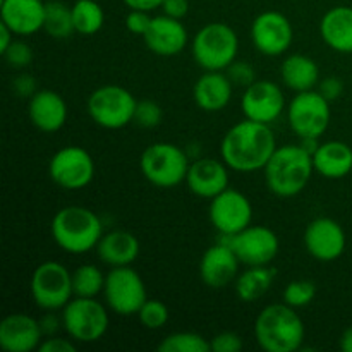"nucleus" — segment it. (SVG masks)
I'll use <instances>...</instances> for the list:
<instances>
[{
  "instance_id": "f257e3e1",
  "label": "nucleus",
  "mask_w": 352,
  "mask_h": 352,
  "mask_svg": "<svg viewBox=\"0 0 352 352\" xmlns=\"http://www.w3.org/2000/svg\"><path fill=\"white\" fill-rule=\"evenodd\" d=\"M275 150L277 140L270 124H261L246 117L234 124L220 143L222 160L236 172L261 170Z\"/></svg>"
},
{
  "instance_id": "f03ea898",
  "label": "nucleus",
  "mask_w": 352,
  "mask_h": 352,
  "mask_svg": "<svg viewBox=\"0 0 352 352\" xmlns=\"http://www.w3.org/2000/svg\"><path fill=\"white\" fill-rule=\"evenodd\" d=\"M305 322L285 302L265 306L254 320V339L267 352H294L305 344Z\"/></svg>"
},
{
  "instance_id": "7ed1b4c3",
  "label": "nucleus",
  "mask_w": 352,
  "mask_h": 352,
  "mask_svg": "<svg viewBox=\"0 0 352 352\" xmlns=\"http://www.w3.org/2000/svg\"><path fill=\"white\" fill-rule=\"evenodd\" d=\"M263 172L270 192L280 198H292L305 191L315 172L313 155L299 143L277 146L263 167Z\"/></svg>"
},
{
  "instance_id": "20e7f679",
  "label": "nucleus",
  "mask_w": 352,
  "mask_h": 352,
  "mask_svg": "<svg viewBox=\"0 0 352 352\" xmlns=\"http://www.w3.org/2000/svg\"><path fill=\"white\" fill-rule=\"evenodd\" d=\"M50 232L55 244L65 253L82 254L98 246L103 236V223L93 210L65 206L52 219Z\"/></svg>"
},
{
  "instance_id": "39448f33",
  "label": "nucleus",
  "mask_w": 352,
  "mask_h": 352,
  "mask_svg": "<svg viewBox=\"0 0 352 352\" xmlns=\"http://www.w3.org/2000/svg\"><path fill=\"white\" fill-rule=\"evenodd\" d=\"M239 54V36L226 23H208L192 38V57L203 71H226Z\"/></svg>"
},
{
  "instance_id": "423d86ee",
  "label": "nucleus",
  "mask_w": 352,
  "mask_h": 352,
  "mask_svg": "<svg viewBox=\"0 0 352 352\" xmlns=\"http://www.w3.org/2000/svg\"><path fill=\"white\" fill-rule=\"evenodd\" d=\"M188 155L177 144L158 141L143 151L140 160L144 179L157 188L170 189L186 182L189 170Z\"/></svg>"
},
{
  "instance_id": "0eeeda50",
  "label": "nucleus",
  "mask_w": 352,
  "mask_h": 352,
  "mask_svg": "<svg viewBox=\"0 0 352 352\" xmlns=\"http://www.w3.org/2000/svg\"><path fill=\"white\" fill-rule=\"evenodd\" d=\"M107 308L102 302L96 301V298H76L74 296L60 309L62 329L76 342H96L109 330L110 318Z\"/></svg>"
},
{
  "instance_id": "6e6552de",
  "label": "nucleus",
  "mask_w": 352,
  "mask_h": 352,
  "mask_svg": "<svg viewBox=\"0 0 352 352\" xmlns=\"http://www.w3.org/2000/svg\"><path fill=\"white\" fill-rule=\"evenodd\" d=\"M138 100L127 88L105 85L96 88L88 98V116L105 129H120L134 120Z\"/></svg>"
},
{
  "instance_id": "1a4fd4ad",
  "label": "nucleus",
  "mask_w": 352,
  "mask_h": 352,
  "mask_svg": "<svg viewBox=\"0 0 352 352\" xmlns=\"http://www.w3.org/2000/svg\"><path fill=\"white\" fill-rule=\"evenodd\" d=\"M31 296L43 311H60L72 298V272L58 261H43L31 275Z\"/></svg>"
},
{
  "instance_id": "9d476101",
  "label": "nucleus",
  "mask_w": 352,
  "mask_h": 352,
  "mask_svg": "<svg viewBox=\"0 0 352 352\" xmlns=\"http://www.w3.org/2000/svg\"><path fill=\"white\" fill-rule=\"evenodd\" d=\"M103 298L110 311L120 316H134L148 299L143 277L133 267L110 268L105 278Z\"/></svg>"
},
{
  "instance_id": "9b49d317",
  "label": "nucleus",
  "mask_w": 352,
  "mask_h": 352,
  "mask_svg": "<svg viewBox=\"0 0 352 352\" xmlns=\"http://www.w3.org/2000/svg\"><path fill=\"white\" fill-rule=\"evenodd\" d=\"M330 102L323 98L316 89L296 93L287 107L289 126L299 140L302 138H320L327 133L330 126Z\"/></svg>"
},
{
  "instance_id": "f8f14e48",
  "label": "nucleus",
  "mask_w": 352,
  "mask_h": 352,
  "mask_svg": "<svg viewBox=\"0 0 352 352\" xmlns=\"http://www.w3.org/2000/svg\"><path fill=\"white\" fill-rule=\"evenodd\" d=\"M48 174L62 189L79 191L91 184L95 177V160L85 148L69 144L55 151L50 158Z\"/></svg>"
},
{
  "instance_id": "ddd939ff",
  "label": "nucleus",
  "mask_w": 352,
  "mask_h": 352,
  "mask_svg": "<svg viewBox=\"0 0 352 352\" xmlns=\"http://www.w3.org/2000/svg\"><path fill=\"white\" fill-rule=\"evenodd\" d=\"M222 239L232 248L241 265L246 267L270 265L280 250L278 236L267 226H250L241 232Z\"/></svg>"
},
{
  "instance_id": "4468645a",
  "label": "nucleus",
  "mask_w": 352,
  "mask_h": 352,
  "mask_svg": "<svg viewBox=\"0 0 352 352\" xmlns=\"http://www.w3.org/2000/svg\"><path fill=\"white\" fill-rule=\"evenodd\" d=\"M210 222L222 237L234 236L253 222V205L237 189L227 188L210 199Z\"/></svg>"
},
{
  "instance_id": "2eb2a0df",
  "label": "nucleus",
  "mask_w": 352,
  "mask_h": 352,
  "mask_svg": "<svg viewBox=\"0 0 352 352\" xmlns=\"http://www.w3.org/2000/svg\"><path fill=\"white\" fill-rule=\"evenodd\" d=\"M251 40L261 55L278 57L291 48L294 30L287 16L278 10H265L251 24Z\"/></svg>"
},
{
  "instance_id": "dca6fc26",
  "label": "nucleus",
  "mask_w": 352,
  "mask_h": 352,
  "mask_svg": "<svg viewBox=\"0 0 352 352\" xmlns=\"http://www.w3.org/2000/svg\"><path fill=\"white\" fill-rule=\"evenodd\" d=\"M244 117L261 124H274L285 110V96L280 86L268 79H256L244 88L241 96Z\"/></svg>"
},
{
  "instance_id": "f3484780",
  "label": "nucleus",
  "mask_w": 352,
  "mask_h": 352,
  "mask_svg": "<svg viewBox=\"0 0 352 352\" xmlns=\"http://www.w3.org/2000/svg\"><path fill=\"white\" fill-rule=\"evenodd\" d=\"M346 244L347 237L342 226L329 217L311 220L305 230L306 251L323 263L339 260L346 251Z\"/></svg>"
},
{
  "instance_id": "a211bd4d",
  "label": "nucleus",
  "mask_w": 352,
  "mask_h": 352,
  "mask_svg": "<svg viewBox=\"0 0 352 352\" xmlns=\"http://www.w3.org/2000/svg\"><path fill=\"white\" fill-rule=\"evenodd\" d=\"M239 258L226 243L213 244L203 253L199 261V278L210 289H223L236 282L239 275Z\"/></svg>"
},
{
  "instance_id": "6ab92c4d",
  "label": "nucleus",
  "mask_w": 352,
  "mask_h": 352,
  "mask_svg": "<svg viewBox=\"0 0 352 352\" xmlns=\"http://www.w3.org/2000/svg\"><path fill=\"white\" fill-rule=\"evenodd\" d=\"M143 40L151 54L160 55V57H174L188 47L189 34L181 19L162 14V16L153 17Z\"/></svg>"
},
{
  "instance_id": "aec40b11",
  "label": "nucleus",
  "mask_w": 352,
  "mask_h": 352,
  "mask_svg": "<svg viewBox=\"0 0 352 352\" xmlns=\"http://www.w3.org/2000/svg\"><path fill=\"white\" fill-rule=\"evenodd\" d=\"M43 339L40 320L24 313L7 315L0 323V347L7 352H31Z\"/></svg>"
},
{
  "instance_id": "412c9836",
  "label": "nucleus",
  "mask_w": 352,
  "mask_h": 352,
  "mask_svg": "<svg viewBox=\"0 0 352 352\" xmlns=\"http://www.w3.org/2000/svg\"><path fill=\"white\" fill-rule=\"evenodd\" d=\"M229 165L217 158H198L189 165L186 184L198 198L212 199L229 188Z\"/></svg>"
},
{
  "instance_id": "4be33fe9",
  "label": "nucleus",
  "mask_w": 352,
  "mask_h": 352,
  "mask_svg": "<svg viewBox=\"0 0 352 352\" xmlns=\"http://www.w3.org/2000/svg\"><path fill=\"white\" fill-rule=\"evenodd\" d=\"M67 103L54 89H38L28 103L31 124L41 133H57L67 122Z\"/></svg>"
},
{
  "instance_id": "5701e85b",
  "label": "nucleus",
  "mask_w": 352,
  "mask_h": 352,
  "mask_svg": "<svg viewBox=\"0 0 352 352\" xmlns=\"http://www.w3.org/2000/svg\"><path fill=\"white\" fill-rule=\"evenodd\" d=\"M43 0H0V17L16 36H30L43 30Z\"/></svg>"
},
{
  "instance_id": "b1692460",
  "label": "nucleus",
  "mask_w": 352,
  "mask_h": 352,
  "mask_svg": "<svg viewBox=\"0 0 352 352\" xmlns=\"http://www.w3.org/2000/svg\"><path fill=\"white\" fill-rule=\"evenodd\" d=\"M234 82L226 71H205L192 88L196 105L205 112H220L232 100Z\"/></svg>"
},
{
  "instance_id": "393cba45",
  "label": "nucleus",
  "mask_w": 352,
  "mask_h": 352,
  "mask_svg": "<svg viewBox=\"0 0 352 352\" xmlns=\"http://www.w3.org/2000/svg\"><path fill=\"white\" fill-rule=\"evenodd\" d=\"M140 241L129 230H112L103 234L96 251L100 260L110 268L129 267L140 256Z\"/></svg>"
},
{
  "instance_id": "a878e982",
  "label": "nucleus",
  "mask_w": 352,
  "mask_h": 352,
  "mask_svg": "<svg viewBox=\"0 0 352 352\" xmlns=\"http://www.w3.org/2000/svg\"><path fill=\"white\" fill-rule=\"evenodd\" d=\"M320 34L327 47L339 54H352V7L337 6L320 21Z\"/></svg>"
},
{
  "instance_id": "bb28decb",
  "label": "nucleus",
  "mask_w": 352,
  "mask_h": 352,
  "mask_svg": "<svg viewBox=\"0 0 352 352\" xmlns=\"http://www.w3.org/2000/svg\"><path fill=\"white\" fill-rule=\"evenodd\" d=\"M313 165L316 174L330 181L346 177L352 170V148L344 141L320 143L313 153Z\"/></svg>"
},
{
  "instance_id": "cd10ccee",
  "label": "nucleus",
  "mask_w": 352,
  "mask_h": 352,
  "mask_svg": "<svg viewBox=\"0 0 352 352\" xmlns=\"http://www.w3.org/2000/svg\"><path fill=\"white\" fill-rule=\"evenodd\" d=\"M280 78L284 85L294 93L316 89L320 82V67L316 60L302 54H292L280 65Z\"/></svg>"
},
{
  "instance_id": "c85d7f7f",
  "label": "nucleus",
  "mask_w": 352,
  "mask_h": 352,
  "mask_svg": "<svg viewBox=\"0 0 352 352\" xmlns=\"http://www.w3.org/2000/svg\"><path fill=\"white\" fill-rule=\"evenodd\" d=\"M275 274L277 272L268 267V265H263V267H248L243 274L237 275L236 282H234L237 298L243 302H256L272 287Z\"/></svg>"
},
{
  "instance_id": "c756f323",
  "label": "nucleus",
  "mask_w": 352,
  "mask_h": 352,
  "mask_svg": "<svg viewBox=\"0 0 352 352\" xmlns=\"http://www.w3.org/2000/svg\"><path fill=\"white\" fill-rule=\"evenodd\" d=\"M43 30L55 40H65L76 33L74 21H72V6L62 0H50L45 3V23Z\"/></svg>"
},
{
  "instance_id": "7c9ffc66",
  "label": "nucleus",
  "mask_w": 352,
  "mask_h": 352,
  "mask_svg": "<svg viewBox=\"0 0 352 352\" xmlns=\"http://www.w3.org/2000/svg\"><path fill=\"white\" fill-rule=\"evenodd\" d=\"M72 21L76 33L91 36L103 28L105 12L96 0H76L72 6Z\"/></svg>"
},
{
  "instance_id": "2f4dec72",
  "label": "nucleus",
  "mask_w": 352,
  "mask_h": 352,
  "mask_svg": "<svg viewBox=\"0 0 352 352\" xmlns=\"http://www.w3.org/2000/svg\"><path fill=\"white\" fill-rule=\"evenodd\" d=\"M105 278L107 275H103L96 265H79L72 272V292L76 298H96L103 294Z\"/></svg>"
},
{
  "instance_id": "473e14b6",
  "label": "nucleus",
  "mask_w": 352,
  "mask_h": 352,
  "mask_svg": "<svg viewBox=\"0 0 352 352\" xmlns=\"http://www.w3.org/2000/svg\"><path fill=\"white\" fill-rule=\"evenodd\" d=\"M160 352H210V340L196 332H174L158 344Z\"/></svg>"
},
{
  "instance_id": "72a5a7b5",
  "label": "nucleus",
  "mask_w": 352,
  "mask_h": 352,
  "mask_svg": "<svg viewBox=\"0 0 352 352\" xmlns=\"http://www.w3.org/2000/svg\"><path fill=\"white\" fill-rule=\"evenodd\" d=\"M316 298V285L313 280H306V278H301V280H292L285 285L284 294H282V299H284L285 305L292 306V308H305L309 302H313V299Z\"/></svg>"
},
{
  "instance_id": "f704fd0d",
  "label": "nucleus",
  "mask_w": 352,
  "mask_h": 352,
  "mask_svg": "<svg viewBox=\"0 0 352 352\" xmlns=\"http://www.w3.org/2000/svg\"><path fill=\"white\" fill-rule=\"evenodd\" d=\"M141 325L148 330H160L168 322V308L160 299H146L138 311Z\"/></svg>"
},
{
  "instance_id": "c9c22d12",
  "label": "nucleus",
  "mask_w": 352,
  "mask_h": 352,
  "mask_svg": "<svg viewBox=\"0 0 352 352\" xmlns=\"http://www.w3.org/2000/svg\"><path fill=\"white\" fill-rule=\"evenodd\" d=\"M164 119V109L155 100H140L134 112V124L143 129H153Z\"/></svg>"
},
{
  "instance_id": "e433bc0d",
  "label": "nucleus",
  "mask_w": 352,
  "mask_h": 352,
  "mask_svg": "<svg viewBox=\"0 0 352 352\" xmlns=\"http://www.w3.org/2000/svg\"><path fill=\"white\" fill-rule=\"evenodd\" d=\"M2 55L7 64L14 69H24L33 62V50L23 40H14Z\"/></svg>"
},
{
  "instance_id": "4c0bfd02",
  "label": "nucleus",
  "mask_w": 352,
  "mask_h": 352,
  "mask_svg": "<svg viewBox=\"0 0 352 352\" xmlns=\"http://www.w3.org/2000/svg\"><path fill=\"white\" fill-rule=\"evenodd\" d=\"M226 74L229 76L234 86H243V88H248L256 81V71H254L253 65L250 62L237 60V58L226 69Z\"/></svg>"
},
{
  "instance_id": "58836bf2",
  "label": "nucleus",
  "mask_w": 352,
  "mask_h": 352,
  "mask_svg": "<svg viewBox=\"0 0 352 352\" xmlns=\"http://www.w3.org/2000/svg\"><path fill=\"white\" fill-rule=\"evenodd\" d=\"M212 352H241L243 339L236 332H220L210 340Z\"/></svg>"
},
{
  "instance_id": "ea45409f",
  "label": "nucleus",
  "mask_w": 352,
  "mask_h": 352,
  "mask_svg": "<svg viewBox=\"0 0 352 352\" xmlns=\"http://www.w3.org/2000/svg\"><path fill=\"white\" fill-rule=\"evenodd\" d=\"M153 17L150 16L148 10H140V9H131L129 14L126 16V28L129 33L136 34V36H144V33L150 28Z\"/></svg>"
},
{
  "instance_id": "a19ab883",
  "label": "nucleus",
  "mask_w": 352,
  "mask_h": 352,
  "mask_svg": "<svg viewBox=\"0 0 352 352\" xmlns=\"http://www.w3.org/2000/svg\"><path fill=\"white\" fill-rule=\"evenodd\" d=\"M316 91H318L323 98H327L332 103L342 96L344 82L342 79L337 78V76H329V78L325 79H320L318 86H316Z\"/></svg>"
},
{
  "instance_id": "79ce46f5",
  "label": "nucleus",
  "mask_w": 352,
  "mask_h": 352,
  "mask_svg": "<svg viewBox=\"0 0 352 352\" xmlns=\"http://www.w3.org/2000/svg\"><path fill=\"white\" fill-rule=\"evenodd\" d=\"M76 340L74 339H64V337L50 336L45 340H41L38 351L40 352H76Z\"/></svg>"
},
{
  "instance_id": "37998d69",
  "label": "nucleus",
  "mask_w": 352,
  "mask_h": 352,
  "mask_svg": "<svg viewBox=\"0 0 352 352\" xmlns=\"http://www.w3.org/2000/svg\"><path fill=\"white\" fill-rule=\"evenodd\" d=\"M12 89L21 98H31L38 91L36 79L31 74H19L12 82Z\"/></svg>"
},
{
  "instance_id": "c03bdc74",
  "label": "nucleus",
  "mask_w": 352,
  "mask_h": 352,
  "mask_svg": "<svg viewBox=\"0 0 352 352\" xmlns=\"http://www.w3.org/2000/svg\"><path fill=\"white\" fill-rule=\"evenodd\" d=\"M160 9L165 16L182 21L189 12V0H164Z\"/></svg>"
},
{
  "instance_id": "a18cd8bd",
  "label": "nucleus",
  "mask_w": 352,
  "mask_h": 352,
  "mask_svg": "<svg viewBox=\"0 0 352 352\" xmlns=\"http://www.w3.org/2000/svg\"><path fill=\"white\" fill-rule=\"evenodd\" d=\"M41 330H43V336H55V332H58L62 325V315L57 316L55 311H47V315H43L40 318Z\"/></svg>"
},
{
  "instance_id": "49530a36",
  "label": "nucleus",
  "mask_w": 352,
  "mask_h": 352,
  "mask_svg": "<svg viewBox=\"0 0 352 352\" xmlns=\"http://www.w3.org/2000/svg\"><path fill=\"white\" fill-rule=\"evenodd\" d=\"M124 3H126L129 9H140L151 12V10L155 9H160L164 0H124Z\"/></svg>"
},
{
  "instance_id": "de8ad7c7",
  "label": "nucleus",
  "mask_w": 352,
  "mask_h": 352,
  "mask_svg": "<svg viewBox=\"0 0 352 352\" xmlns=\"http://www.w3.org/2000/svg\"><path fill=\"white\" fill-rule=\"evenodd\" d=\"M14 36H16L14 31L3 23H0V54H3L9 48V45L14 41Z\"/></svg>"
},
{
  "instance_id": "09e8293b",
  "label": "nucleus",
  "mask_w": 352,
  "mask_h": 352,
  "mask_svg": "<svg viewBox=\"0 0 352 352\" xmlns=\"http://www.w3.org/2000/svg\"><path fill=\"white\" fill-rule=\"evenodd\" d=\"M339 346L344 352H352V327L344 330V333L340 336Z\"/></svg>"
}]
</instances>
